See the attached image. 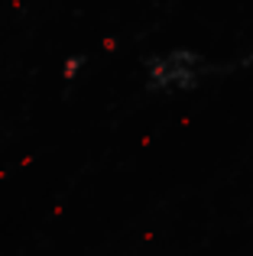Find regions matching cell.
Wrapping results in <instances>:
<instances>
[{"instance_id": "1", "label": "cell", "mask_w": 253, "mask_h": 256, "mask_svg": "<svg viewBox=\"0 0 253 256\" xmlns=\"http://www.w3.org/2000/svg\"><path fill=\"white\" fill-rule=\"evenodd\" d=\"M204 72H208V65H204V58L198 56V52L192 49H169L162 52V56L150 58V65H146V84L152 88V91H192L195 84H202Z\"/></svg>"}]
</instances>
